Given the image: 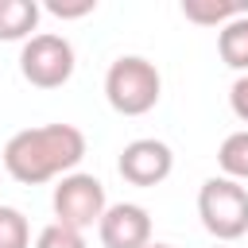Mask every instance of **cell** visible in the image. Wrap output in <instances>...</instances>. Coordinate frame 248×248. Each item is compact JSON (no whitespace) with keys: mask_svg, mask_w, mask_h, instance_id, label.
Listing matches in <instances>:
<instances>
[{"mask_svg":"<svg viewBox=\"0 0 248 248\" xmlns=\"http://www.w3.org/2000/svg\"><path fill=\"white\" fill-rule=\"evenodd\" d=\"M0 248H31V225L16 205H0Z\"/></svg>","mask_w":248,"mask_h":248,"instance_id":"12","label":"cell"},{"mask_svg":"<svg viewBox=\"0 0 248 248\" xmlns=\"http://www.w3.org/2000/svg\"><path fill=\"white\" fill-rule=\"evenodd\" d=\"M97 236L105 248H147L151 244V213L136 202H116L101 213Z\"/></svg>","mask_w":248,"mask_h":248,"instance_id":"7","label":"cell"},{"mask_svg":"<svg viewBox=\"0 0 248 248\" xmlns=\"http://www.w3.org/2000/svg\"><path fill=\"white\" fill-rule=\"evenodd\" d=\"M198 217H202L205 232L217 236L221 244L240 240L248 232V186L232 182L225 174L205 178L198 190Z\"/></svg>","mask_w":248,"mask_h":248,"instance_id":"3","label":"cell"},{"mask_svg":"<svg viewBox=\"0 0 248 248\" xmlns=\"http://www.w3.org/2000/svg\"><path fill=\"white\" fill-rule=\"evenodd\" d=\"M50 205H54V225H66L74 232H85V229H93L101 221V213L108 209V198H105L101 178L74 170V174L58 178Z\"/></svg>","mask_w":248,"mask_h":248,"instance_id":"4","label":"cell"},{"mask_svg":"<svg viewBox=\"0 0 248 248\" xmlns=\"http://www.w3.org/2000/svg\"><path fill=\"white\" fill-rule=\"evenodd\" d=\"M74 46H70V39H62V35H50V31H43V35H31L27 43H23V50H19V74L35 85V89H58V85H66L70 78H74Z\"/></svg>","mask_w":248,"mask_h":248,"instance_id":"5","label":"cell"},{"mask_svg":"<svg viewBox=\"0 0 248 248\" xmlns=\"http://www.w3.org/2000/svg\"><path fill=\"white\" fill-rule=\"evenodd\" d=\"M217 54L229 70L248 74V16H240L217 31Z\"/></svg>","mask_w":248,"mask_h":248,"instance_id":"10","label":"cell"},{"mask_svg":"<svg viewBox=\"0 0 248 248\" xmlns=\"http://www.w3.org/2000/svg\"><path fill=\"white\" fill-rule=\"evenodd\" d=\"M217 163H221V174H225V178L248 182V128H240V132H232V136L221 140Z\"/></svg>","mask_w":248,"mask_h":248,"instance_id":"11","label":"cell"},{"mask_svg":"<svg viewBox=\"0 0 248 248\" xmlns=\"http://www.w3.org/2000/svg\"><path fill=\"white\" fill-rule=\"evenodd\" d=\"M43 8L35 0H0V39L4 43H27L39 27Z\"/></svg>","mask_w":248,"mask_h":248,"instance_id":"8","label":"cell"},{"mask_svg":"<svg viewBox=\"0 0 248 248\" xmlns=\"http://www.w3.org/2000/svg\"><path fill=\"white\" fill-rule=\"evenodd\" d=\"M147 248H170V244H159V240H155V244H147Z\"/></svg>","mask_w":248,"mask_h":248,"instance_id":"16","label":"cell"},{"mask_svg":"<svg viewBox=\"0 0 248 248\" xmlns=\"http://www.w3.org/2000/svg\"><path fill=\"white\" fill-rule=\"evenodd\" d=\"M85 159V132L74 124H39L23 128L4 143V170L23 186H43L50 178L74 174V167Z\"/></svg>","mask_w":248,"mask_h":248,"instance_id":"1","label":"cell"},{"mask_svg":"<svg viewBox=\"0 0 248 248\" xmlns=\"http://www.w3.org/2000/svg\"><path fill=\"white\" fill-rule=\"evenodd\" d=\"M97 4L93 0H78V4H66V0H50L46 4V12L50 16H58V19H81V16H89Z\"/></svg>","mask_w":248,"mask_h":248,"instance_id":"15","label":"cell"},{"mask_svg":"<svg viewBox=\"0 0 248 248\" xmlns=\"http://www.w3.org/2000/svg\"><path fill=\"white\" fill-rule=\"evenodd\" d=\"M163 97V78L155 70V62H147L143 54H120L108 74H105V101L112 105V112L120 116H143L159 105Z\"/></svg>","mask_w":248,"mask_h":248,"instance_id":"2","label":"cell"},{"mask_svg":"<svg viewBox=\"0 0 248 248\" xmlns=\"http://www.w3.org/2000/svg\"><path fill=\"white\" fill-rule=\"evenodd\" d=\"M182 16L202 27H225L240 16H248V0H182Z\"/></svg>","mask_w":248,"mask_h":248,"instance_id":"9","label":"cell"},{"mask_svg":"<svg viewBox=\"0 0 248 248\" xmlns=\"http://www.w3.org/2000/svg\"><path fill=\"white\" fill-rule=\"evenodd\" d=\"M35 248H89L81 232L66 229V225H46L39 236H35Z\"/></svg>","mask_w":248,"mask_h":248,"instance_id":"13","label":"cell"},{"mask_svg":"<svg viewBox=\"0 0 248 248\" xmlns=\"http://www.w3.org/2000/svg\"><path fill=\"white\" fill-rule=\"evenodd\" d=\"M229 108H232L236 120L248 124V74H240V78L232 81V89H229Z\"/></svg>","mask_w":248,"mask_h":248,"instance_id":"14","label":"cell"},{"mask_svg":"<svg viewBox=\"0 0 248 248\" xmlns=\"http://www.w3.org/2000/svg\"><path fill=\"white\" fill-rule=\"evenodd\" d=\"M217 248H225V244H217Z\"/></svg>","mask_w":248,"mask_h":248,"instance_id":"17","label":"cell"},{"mask_svg":"<svg viewBox=\"0 0 248 248\" xmlns=\"http://www.w3.org/2000/svg\"><path fill=\"white\" fill-rule=\"evenodd\" d=\"M116 170L132 186H159L174 170V151L163 140H132V143H124Z\"/></svg>","mask_w":248,"mask_h":248,"instance_id":"6","label":"cell"}]
</instances>
